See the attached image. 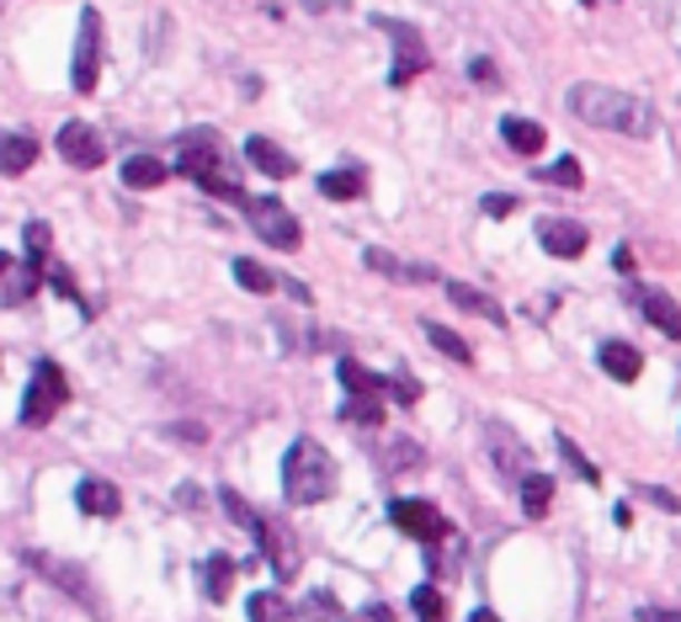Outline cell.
<instances>
[{"label":"cell","instance_id":"d6986e66","mask_svg":"<svg viewBox=\"0 0 681 622\" xmlns=\"http://www.w3.org/2000/svg\"><path fill=\"white\" fill-rule=\"evenodd\" d=\"M38 160V139L32 134H0V176H22Z\"/></svg>","mask_w":681,"mask_h":622},{"label":"cell","instance_id":"ee69618b","mask_svg":"<svg viewBox=\"0 0 681 622\" xmlns=\"http://www.w3.org/2000/svg\"><path fill=\"white\" fill-rule=\"evenodd\" d=\"M346 622H394V618H389V606H363L357 618H346Z\"/></svg>","mask_w":681,"mask_h":622},{"label":"cell","instance_id":"484cf974","mask_svg":"<svg viewBox=\"0 0 681 622\" xmlns=\"http://www.w3.org/2000/svg\"><path fill=\"white\" fill-rule=\"evenodd\" d=\"M501 139H506L511 149H516V155H537L549 134H543V128H537L533 118H506V122H501Z\"/></svg>","mask_w":681,"mask_h":622},{"label":"cell","instance_id":"603a6c76","mask_svg":"<svg viewBox=\"0 0 681 622\" xmlns=\"http://www.w3.org/2000/svg\"><path fill=\"white\" fill-rule=\"evenodd\" d=\"M245 612H250V622H304L298 606H293L288 596H277V591H256Z\"/></svg>","mask_w":681,"mask_h":622},{"label":"cell","instance_id":"4dcf8cb0","mask_svg":"<svg viewBox=\"0 0 681 622\" xmlns=\"http://www.w3.org/2000/svg\"><path fill=\"white\" fill-rule=\"evenodd\" d=\"M384 394H346V409H340V415H346V421H357V426H378V421H384Z\"/></svg>","mask_w":681,"mask_h":622},{"label":"cell","instance_id":"74e56055","mask_svg":"<svg viewBox=\"0 0 681 622\" xmlns=\"http://www.w3.org/2000/svg\"><path fill=\"white\" fill-rule=\"evenodd\" d=\"M49 287L59 293V298H70V304H80V309H86V298H80V287H75V277L65 271V266H53V271H49Z\"/></svg>","mask_w":681,"mask_h":622},{"label":"cell","instance_id":"83f0119b","mask_svg":"<svg viewBox=\"0 0 681 622\" xmlns=\"http://www.w3.org/2000/svg\"><path fill=\"white\" fill-rule=\"evenodd\" d=\"M549 505H554V478L549 474H522V511L527 516H549Z\"/></svg>","mask_w":681,"mask_h":622},{"label":"cell","instance_id":"ac0fdd59","mask_svg":"<svg viewBox=\"0 0 681 622\" xmlns=\"http://www.w3.org/2000/svg\"><path fill=\"white\" fill-rule=\"evenodd\" d=\"M639 304H644V319H650V325H655L660 335H671V340H681V304L671 298V293H660V287H650V293H644Z\"/></svg>","mask_w":681,"mask_h":622},{"label":"cell","instance_id":"5b68a950","mask_svg":"<svg viewBox=\"0 0 681 622\" xmlns=\"http://www.w3.org/2000/svg\"><path fill=\"white\" fill-rule=\"evenodd\" d=\"M245 218H250V229L256 239H267L272 250H298L304 245V224L288 214V203H277V197H245Z\"/></svg>","mask_w":681,"mask_h":622},{"label":"cell","instance_id":"5bb4252c","mask_svg":"<svg viewBox=\"0 0 681 622\" xmlns=\"http://www.w3.org/2000/svg\"><path fill=\"white\" fill-rule=\"evenodd\" d=\"M245 160L261 170V176H272V181H288L293 170H298V160H293L288 149H283V144H272V139H261V134H250V139H245Z\"/></svg>","mask_w":681,"mask_h":622},{"label":"cell","instance_id":"4fadbf2b","mask_svg":"<svg viewBox=\"0 0 681 622\" xmlns=\"http://www.w3.org/2000/svg\"><path fill=\"white\" fill-rule=\"evenodd\" d=\"M32 293H38V266L0 250V309H22Z\"/></svg>","mask_w":681,"mask_h":622},{"label":"cell","instance_id":"8fae6325","mask_svg":"<svg viewBox=\"0 0 681 622\" xmlns=\"http://www.w3.org/2000/svg\"><path fill=\"white\" fill-rule=\"evenodd\" d=\"M485 447H490V457H495L501 474H516V478L533 474V453H527V442H522L506 421H490L485 426Z\"/></svg>","mask_w":681,"mask_h":622},{"label":"cell","instance_id":"ab89813d","mask_svg":"<svg viewBox=\"0 0 681 622\" xmlns=\"http://www.w3.org/2000/svg\"><path fill=\"white\" fill-rule=\"evenodd\" d=\"M485 214L490 218H511V214H516V197H511V191H490V197H485Z\"/></svg>","mask_w":681,"mask_h":622},{"label":"cell","instance_id":"b9f144b4","mask_svg":"<svg viewBox=\"0 0 681 622\" xmlns=\"http://www.w3.org/2000/svg\"><path fill=\"white\" fill-rule=\"evenodd\" d=\"M639 622H681V612H671V606H644Z\"/></svg>","mask_w":681,"mask_h":622},{"label":"cell","instance_id":"e575fe53","mask_svg":"<svg viewBox=\"0 0 681 622\" xmlns=\"http://www.w3.org/2000/svg\"><path fill=\"white\" fill-rule=\"evenodd\" d=\"M22 239H27V261H32V266H43V261H49L53 229H49V224H43V218H32V224H27V229H22Z\"/></svg>","mask_w":681,"mask_h":622},{"label":"cell","instance_id":"7c38bea8","mask_svg":"<svg viewBox=\"0 0 681 622\" xmlns=\"http://www.w3.org/2000/svg\"><path fill=\"white\" fill-rule=\"evenodd\" d=\"M537 239H543V250H549V256L575 261V256H585V239H591V229H585V224H575V218H543V224H537Z\"/></svg>","mask_w":681,"mask_h":622},{"label":"cell","instance_id":"2e32d148","mask_svg":"<svg viewBox=\"0 0 681 622\" xmlns=\"http://www.w3.org/2000/svg\"><path fill=\"white\" fill-rule=\"evenodd\" d=\"M75 505H80L86 516H118V511H122V495H118V484H107V478H80V490H75Z\"/></svg>","mask_w":681,"mask_h":622},{"label":"cell","instance_id":"4316f807","mask_svg":"<svg viewBox=\"0 0 681 622\" xmlns=\"http://www.w3.org/2000/svg\"><path fill=\"white\" fill-rule=\"evenodd\" d=\"M229 585H235V559H229V553H214V559L203 564V591H208V601H229Z\"/></svg>","mask_w":681,"mask_h":622},{"label":"cell","instance_id":"ffe728a7","mask_svg":"<svg viewBox=\"0 0 681 622\" xmlns=\"http://www.w3.org/2000/svg\"><path fill=\"white\" fill-rule=\"evenodd\" d=\"M447 298L458 304L463 314H480V319H490V325H506V309L490 298V293H480V287H468V283H447Z\"/></svg>","mask_w":681,"mask_h":622},{"label":"cell","instance_id":"52a82bcc","mask_svg":"<svg viewBox=\"0 0 681 622\" xmlns=\"http://www.w3.org/2000/svg\"><path fill=\"white\" fill-rule=\"evenodd\" d=\"M70 80H75V91L80 96H91L97 91V80H101V11L97 6L80 11V38H75Z\"/></svg>","mask_w":681,"mask_h":622},{"label":"cell","instance_id":"ba28073f","mask_svg":"<svg viewBox=\"0 0 681 622\" xmlns=\"http://www.w3.org/2000/svg\"><path fill=\"white\" fill-rule=\"evenodd\" d=\"M389 522L399 526L405 537L426 543V549H437V543H447V537H453V522L442 516L437 505H426V501H394L389 505Z\"/></svg>","mask_w":681,"mask_h":622},{"label":"cell","instance_id":"d590c367","mask_svg":"<svg viewBox=\"0 0 681 622\" xmlns=\"http://www.w3.org/2000/svg\"><path fill=\"white\" fill-rule=\"evenodd\" d=\"M219 501H224V511H229V516H235V522L250 532V537H261V511H250V505H245V495H235V490H219Z\"/></svg>","mask_w":681,"mask_h":622},{"label":"cell","instance_id":"6da1fadb","mask_svg":"<svg viewBox=\"0 0 681 622\" xmlns=\"http://www.w3.org/2000/svg\"><path fill=\"white\" fill-rule=\"evenodd\" d=\"M570 112L591 128H608V134H623V139H650L660 128L655 107L644 101V96H629L618 91V86H596V80H581V86H570Z\"/></svg>","mask_w":681,"mask_h":622},{"label":"cell","instance_id":"bcb514c9","mask_svg":"<svg viewBox=\"0 0 681 622\" xmlns=\"http://www.w3.org/2000/svg\"><path fill=\"white\" fill-rule=\"evenodd\" d=\"M283 287H288V293L298 298V304H315V293H309V287L298 283V277H283Z\"/></svg>","mask_w":681,"mask_h":622},{"label":"cell","instance_id":"7402d4cb","mask_svg":"<svg viewBox=\"0 0 681 622\" xmlns=\"http://www.w3.org/2000/svg\"><path fill=\"white\" fill-rule=\"evenodd\" d=\"M363 261L373 266V271H384V277H394V283H432V277H437V271H432V266H411V261H394L389 250H367Z\"/></svg>","mask_w":681,"mask_h":622},{"label":"cell","instance_id":"9a60e30c","mask_svg":"<svg viewBox=\"0 0 681 622\" xmlns=\"http://www.w3.org/2000/svg\"><path fill=\"white\" fill-rule=\"evenodd\" d=\"M27 564L49 574V580L59 585V591H70V596H80L86 606H97V596H91V585H86V574L75 570V564H59V559H49V553H27Z\"/></svg>","mask_w":681,"mask_h":622},{"label":"cell","instance_id":"f546056e","mask_svg":"<svg viewBox=\"0 0 681 622\" xmlns=\"http://www.w3.org/2000/svg\"><path fill=\"white\" fill-rule=\"evenodd\" d=\"M378 463H384V474H411V468H421V447H415L411 436H394Z\"/></svg>","mask_w":681,"mask_h":622},{"label":"cell","instance_id":"f35d334b","mask_svg":"<svg viewBox=\"0 0 681 622\" xmlns=\"http://www.w3.org/2000/svg\"><path fill=\"white\" fill-rule=\"evenodd\" d=\"M633 495H644V501L660 505V511H681V501L671 495V490H660V484H633Z\"/></svg>","mask_w":681,"mask_h":622},{"label":"cell","instance_id":"9c48e42d","mask_svg":"<svg viewBox=\"0 0 681 622\" xmlns=\"http://www.w3.org/2000/svg\"><path fill=\"white\" fill-rule=\"evenodd\" d=\"M261 553H267V564L277 580H293L298 574V564H304V549H298V537H293L288 522H277V516H261Z\"/></svg>","mask_w":681,"mask_h":622},{"label":"cell","instance_id":"30bf717a","mask_svg":"<svg viewBox=\"0 0 681 622\" xmlns=\"http://www.w3.org/2000/svg\"><path fill=\"white\" fill-rule=\"evenodd\" d=\"M53 144H59V155H65L75 170H97L101 160H107V139H101L91 122H65Z\"/></svg>","mask_w":681,"mask_h":622},{"label":"cell","instance_id":"8d00e7d4","mask_svg":"<svg viewBox=\"0 0 681 622\" xmlns=\"http://www.w3.org/2000/svg\"><path fill=\"white\" fill-rule=\"evenodd\" d=\"M537 181H554V187H581V160H554L549 170H537Z\"/></svg>","mask_w":681,"mask_h":622},{"label":"cell","instance_id":"e0dca14e","mask_svg":"<svg viewBox=\"0 0 681 622\" xmlns=\"http://www.w3.org/2000/svg\"><path fill=\"white\" fill-rule=\"evenodd\" d=\"M596 362H602V367H608V378H618V383H633L639 373H644V357L633 352L629 340H602Z\"/></svg>","mask_w":681,"mask_h":622},{"label":"cell","instance_id":"3957f363","mask_svg":"<svg viewBox=\"0 0 681 622\" xmlns=\"http://www.w3.org/2000/svg\"><path fill=\"white\" fill-rule=\"evenodd\" d=\"M176 170L193 176L203 191H214V197H224V203H240L245 208V187L229 176V166H224V139L214 134V128L181 134V144H176Z\"/></svg>","mask_w":681,"mask_h":622},{"label":"cell","instance_id":"f1b7e54d","mask_svg":"<svg viewBox=\"0 0 681 622\" xmlns=\"http://www.w3.org/2000/svg\"><path fill=\"white\" fill-rule=\"evenodd\" d=\"M340 388H346V394H384V378H378V373H367L363 362H352V357H340Z\"/></svg>","mask_w":681,"mask_h":622},{"label":"cell","instance_id":"7bdbcfd3","mask_svg":"<svg viewBox=\"0 0 681 622\" xmlns=\"http://www.w3.org/2000/svg\"><path fill=\"white\" fill-rule=\"evenodd\" d=\"M468 75H474L480 86H495V65H490V59H474V65H468Z\"/></svg>","mask_w":681,"mask_h":622},{"label":"cell","instance_id":"836d02e7","mask_svg":"<svg viewBox=\"0 0 681 622\" xmlns=\"http://www.w3.org/2000/svg\"><path fill=\"white\" fill-rule=\"evenodd\" d=\"M411 606L421 622H447V601H442L437 585H421V591H411Z\"/></svg>","mask_w":681,"mask_h":622},{"label":"cell","instance_id":"7dc6e473","mask_svg":"<svg viewBox=\"0 0 681 622\" xmlns=\"http://www.w3.org/2000/svg\"><path fill=\"white\" fill-rule=\"evenodd\" d=\"M468 622H501V618H495V612H485V606H480V612H474V618H468Z\"/></svg>","mask_w":681,"mask_h":622},{"label":"cell","instance_id":"44dd1931","mask_svg":"<svg viewBox=\"0 0 681 622\" xmlns=\"http://www.w3.org/2000/svg\"><path fill=\"white\" fill-rule=\"evenodd\" d=\"M166 176H170V166L155 160V155H128V160H122V187H134V191L160 187Z\"/></svg>","mask_w":681,"mask_h":622},{"label":"cell","instance_id":"d6a6232c","mask_svg":"<svg viewBox=\"0 0 681 622\" xmlns=\"http://www.w3.org/2000/svg\"><path fill=\"white\" fill-rule=\"evenodd\" d=\"M554 447L564 453V463H570V474H575V478H585V484H602V468H596V463H591V457H585L570 436H554Z\"/></svg>","mask_w":681,"mask_h":622},{"label":"cell","instance_id":"277c9868","mask_svg":"<svg viewBox=\"0 0 681 622\" xmlns=\"http://www.w3.org/2000/svg\"><path fill=\"white\" fill-rule=\"evenodd\" d=\"M65 399H70V383H65V367L59 362H38L32 367V378H27L22 388V409H17V421L22 426H49L53 415L65 409Z\"/></svg>","mask_w":681,"mask_h":622},{"label":"cell","instance_id":"7a4b0ae2","mask_svg":"<svg viewBox=\"0 0 681 622\" xmlns=\"http://www.w3.org/2000/svg\"><path fill=\"white\" fill-rule=\"evenodd\" d=\"M336 484H340L336 457L325 453L315 436H298L288 447V457H283V495L293 505H319L336 495Z\"/></svg>","mask_w":681,"mask_h":622},{"label":"cell","instance_id":"d4e9b609","mask_svg":"<svg viewBox=\"0 0 681 622\" xmlns=\"http://www.w3.org/2000/svg\"><path fill=\"white\" fill-rule=\"evenodd\" d=\"M421 330H426V340H432V346H437L442 357L463 362V367H468V362H474V346H468V340H463L458 330H447V325H437V319H421Z\"/></svg>","mask_w":681,"mask_h":622},{"label":"cell","instance_id":"cb8c5ba5","mask_svg":"<svg viewBox=\"0 0 681 622\" xmlns=\"http://www.w3.org/2000/svg\"><path fill=\"white\" fill-rule=\"evenodd\" d=\"M319 191H325L330 203H357L367 191V176L363 170H325V176H319Z\"/></svg>","mask_w":681,"mask_h":622},{"label":"cell","instance_id":"1f68e13d","mask_svg":"<svg viewBox=\"0 0 681 622\" xmlns=\"http://www.w3.org/2000/svg\"><path fill=\"white\" fill-rule=\"evenodd\" d=\"M235 283H240L245 293H272V287L283 283V277H272V271H267L261 261H250V256H240V261H235Z\"/></svg>","mask_w":681,"mask_h":622},{"label":"cell","instance_id":"60d3db41","mask_svg":"<svg viewBox=\"0 0 681 622\" xmlns=\"http://www.w3.org/2000/svg\"><path fill=\"white\" fill-rule=\"evenodd\" d=\"M394 399H399V405H415V399H421V388H415L411 378H394Z\"/></svg>","mask_w":681,"mask_h":622},{"label":"cell","instance_id":"8992f818","mask_svg":"<svg viewBox=\"0 0 681 622\" xmlns=\"http://www.w3.org/2000/svg\"><path fill=\"white\" fill-rule=\"evenodd\" d=\"M373 27H378L384 38H394V70H389V80H394V86H411L415 75L432 65L426 38H421L411 22H394V17H373Z\"/></svg>","mask_w":681,"mask_h":622},{"label":"cell","instance_id":"f6af8a7d","mask_svg":"<svg viewBox=\"0 0 681 622\" xmlns=\"http://www.w3.org/2000/svg\"><path fill=\"white\" fill-rule=\"evenodd\" d=\"M304 11H315V17H325V11H346V0H304Z\"/></svg>","mask_w":681,"mask_h":622}]
</instances>
